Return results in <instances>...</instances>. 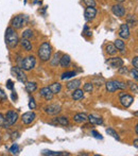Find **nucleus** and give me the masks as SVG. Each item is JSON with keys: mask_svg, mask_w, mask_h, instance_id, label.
<instances>
[{"mask_svg": "<svg viewBox=\"0 0 138 156\" xmlns=\"http://www.w3.org/2000/svg\"><path fill=\"white\" fill-rule=\"evenodd\" d=\"M73 121L77 122V123H83V122H86L87 121V115L84 114V113H80V114L74 115Z\"/></svg>", "mask_w": 138, "mask_h": 156, "instance_id": "16", "label": "nucleus"}, {"mask_svg": "<svg viewBox=\"0 0 138 156\" xmlns=\"http://www.w3.org/2000/svg\"><path fill=\"white\" fill-rule=\"evenodd\" d=\"M5 44L10 49H14L19 44L18 34L16 33L15 29H13L12 27H9L8 29L5 30Z\"/></svg>", "mask_w": 138, "mask_h": 156, "instance_id": "1", "label": "nucleus"}, {"mask_svg": "<svg viewBox=\"0 0 138 156\" xmlns=\"http://www.w3.org/2000/svg\"><path fill=\"white\" fill-rule=\"evenodd\" d=\"M91 135H93L95 138H97V139H102V138H103V137H102V136H101L100 133H98V132H97V131H95V130L91 131Z\"/></svg>", "mask_w": 138, "mask_h": 156, "instance_id": "39", "label": "nucleus"}, {"mask_svg": "<svg viewBox=\"0 0 138 156\" xmlns=\"http://www.w3.org/2000/svg\"><path fill=\"white\" fill-rule=\"evenodd\" d=\"M32 36H33V31H32L31 29L24 30V33H22V37H24V38H27V40H30Z\"/></svg>", "mask_w": 138, "mask_h": 156, "instance_id": "32", "label": "nucleus"}, {"mask_svg": "<svg viewBox=\"0 0 138 156\" xmlns=\"http://www.w3.org/2000/svg\"><path fill=\"white\" fill-rule=\"evenodd\" d=\"M62 111L61 106L58 104H50L45 107V111L49 115H58Z\"/></svg>", "mask_w": 138, "mask_h": 156, "instance_id": "11", "label": "nucleus"}, {"mask_svg": "<svg viewBox=\"0 0 138 156\" xmlns=\"http://www.w3.org/2000/svg\"><path fill=\"white\" fill-rule=\"evenodd\" d=\"M93 86L91 83H86V84L83 86V90L86 91V93H90V91H93Z\"/></svg>", "mask_w": 138, "mask_h": 156, "instance_id": "34", "label": "nucleus"}, {"mask_svg": "<svg viewBox=\"0 0 138 156\" xmlns=\"http://www.w3.org/2000/svg\"><path fill=\"white\" fill-rule=\"evenodd\" d=\"M119 36L123 40H127L130 37V28L127 26L126 24H122L120 26V29H119Z\"/></svg>", "mask_w": 138, "mask_h": 156, "instance_id": "10", "label": "nucleus"}, {"mask_svg": "<svg viewBox=\"0 0 138 156\" xmlns=\"http://www.w3.org/2000/svg\"><path fill=\"white\" fill-rule=\"evenodd\" d=\"M12 97H13V99H16V98H17V96H16V93H13V96H12Z\"/></svg>", "mask_w": 138, "mask_h": 156, "instance_id": "50", "label": "nucleus"}, {"mask_svg": "<svg viewBox=\"0 0 138 156\" xmlns=\"http://www.w3.org/2000/svg\"><path fill=\"white\" fill-rule=\"evenodd\" d=\"M55 122L58 124H61V125H68V119L66 117H58L55 118Z\"/></svg>", "mask_w": 138, "mask_h": 156, "instance_id": "29", "label": "nucleus"}, {"mask_svg": "<svg viewBox=\"0 0 138 156\" xmlns=\"http://www.w3.org/2000/svg\"><path fill=\"white\" fill-rule=\"evenodd\" d=\"M105 50H106V53H107V54H109V55H114V54H116V53H117L116 47H115L114 45H111V44L106 45Z\"/></svg>", "mask_w": 138, "mask_h": 156, "instance_id": "25", "label": "nucleus"}, {"mask_svg": "<svg viewBox=\"0 0 138 156\" xmlns=\"http://www.w3.org/2000/svg\"><path fill=\"white\" fill-rule=\"evenodd\" d=\"M73 75H75V72L74 71H67V72H64V73L62 74L61 79L66 80V79H69V78H72Z\"/></svg>", "mask_w": 138, "mask_h": 156, "instance_id": "33", "label": "nucleus"}, {"mask_svg": "<svg viewBox=\"0 0 138 156\" xmlns=\"http://www.w3.org/2000/svg\"><path fill=\"white\" fill-rule=\"evenodd\" d=\"M134 146H135L136 149L138 148V139H135V141H134Z\"/></svg>", "mask_w": 138, "mask_h": 156, "instance_id": "47", "label": "nucleus"}, {"mask_svg": "<svg viewBox=\"0 0 138 156\" xmlns=\"http://www.w3.org/2000/svg\"><path fill=\"white\" fill-rule=\"evenodd\" d=\"M120 74H126L127 73V68L126 67H119V70H118Z\"/></svg>", "mask_w": 138, "mask_h": 156, "instance_id": "42", "label": "nucleus"}, {"mask_svg": "<svg viewBox=\"0 0 138 156\" xmlns=\"http://www.w3.org/2000/svg\"><path fill=\"white\" fill-rule=\"evenodd\" d=\"M114 46L116 47V49L120 52H124V49H125V45H124V42H122L121 40H116L114 42Z\"/></svg>", "mask_w": 138, "mask_h": 156, "instance_id": "22", "label": "nucleus"}, {"mask_svg": "<svg viewBox=\"0 0 138 156\" xmlns=\"http://www.w3.org/2000/svg\"><path fill=\"white\" fill-rule=\"evenodd\" d=\"M35 64H36V58L33 55H29L24 58L20 63V68L29 71L31 69H33L35 67Z\"/></svg>", "mask_w": 138, "mask_h": 156, "instance_id": "3", "label": "nucleus"}, {"mask_svg": "<svg viewBox=\"0 0 138 156\" xmlns=\"http://www.w3.org/2000/svg\"><path fill=\"white\" fill-rule=\"evenodd\" d=\"M132 64H133V66H134V68L138 69V58L137 56H135V58H133Z\"/></svg>", "mask_w": 138, "mask_h": 156, "instance_id": "43", "label": "nucleus"}, {"mask_svg": "<svg viewBox=\"0 0 138 156\" xmlns=\"http://www.w3.org/2000/svg\"><path fill=\"white\" fill-rule=\"evenodd\" d=\"M83 97H84V93H83V90L79 89V88H77V89L73 90V93H72V99H73L74 101L80 100V99H82Z\"/></svg>", "mask_w": 138, "mask_h": 156, "instance_id": "21", "label": "nucleus"}, {"mask_svg": "<svg viewBox=\"0 0 138 156\" xmlns=\"http://www.w3.org/2000/svg\"><path fill=\"white\" fill-rule=\"evenodd\" d=\"M49 89H50L51 93L54 95V93H58L62 89V85L60 83H53L49 86Z\"/></svg>", "mask_w": 138, "mask_h": 156, "instance_id": "20", "label": "nucleus"}, {"mask_svg": "<svg viewBox=\"0 0 138 156\" xmlns=\"http://www.w3.org/2000/svg\"><path fill=\"white\" fill-rule=\"evenodd\" d=\"M87 120L91 123V124H102V123H103V120L101 119V118L93 116V115L87 116Z\"/></svg>", "mask_w": 138, "mask_h": 156, "instance_id": "19", "label": "nucleus"}, {"mask_svg": "<svg viewBox=\"0 0 138 156\" xmlns=\"http://www.w3.org/2000/svg\"><path fill=\"white\" fill-rule=\"evenodd\" d=\"M12 72H14L20 83H26L27 82V75L24 72V69H21L20 67H13L12 68Z\"/></svg>", "mask_w": 138, "mask_h": 156, "instance_id": "7", "label": "nucleus"}, {"mask_svg": "<svg viewBox=\"0 0 138 156\" xmlns=\"http://www.w3.org/2000/svg\"><path fill=\"white\" fill-rule=\"evenodd\" d=\"M27 20V16L26 15H22V14H19V15L15 16L12 21H11V27L15 30H19L22 28V26L24 24Z\"/></svg>", "mask_w": 138, "mask_h": 156, "instance_id": "4", "label": "nucleus"}, {"mask_svg": "<svg viewBox=\"0 0 138 156\" xmlns=\"http://www.w3.org/2000/svg\"><path fill=\"white\" fill-rule=\"evenodd\" d=\"M134 102V97L131 95H127V93H120V103L123 107L127 109L130 107L131 105Z\"/></svg>", "mask_w": 138, "mask_h": 156, "instance_id": "6", "label": "nucleus"}, {"mask_svg": "<svg viewBox=\"0 0 138 156\" xmlns=\"http://www.w3.org/2000/svg\"><path fill=\"white\" fill-rule=\"evenodd\" d=\"M115 86H116L117 89H126L127 88V85L125 84L124 82H121V81H118V80H113Z\"/></svg>", "mask_w": 138, "mask_h": 156, "instance_id": "26", "label": "nucleus"}, {"mask_svg": "<svg viewBox=\"0 0 138 156\" xmlns=\"http://www.w3.org/2000/svg\"><path fill=\"white\" fill-rule=\"evenodd\" d=\"M40 95L42 96V97H44V98H45L47 101L52 100V98H53V93L50 91L49 87H44V88H42V89H40Z\"/></svg>", "mask_w": 138, "mask_h": 156, "instance_id": "14", "label": "nucleus"}, {"mask_svg": "<svg viewBox=\"0 0 138 156\" xmlns=\"http://www.w3.org/2000/svg\"><path fill=\"white\" fill-rule=\"evenodd\" d=\"M60 53H54V55H53V58H50V64H51V66H58V64H60Z\"/></svg>", "mask_w": 138, "mask_h": 156, "instance_id": "24", "label": "nucleus"}, {"mask_svg": "<svg viewBox=\"0 0 138 156\" xmlns=\"http://www.w3.org/2000/svg\"><path fill=\"white\" fill-rule=\"evenodd\" d=\"M130 74H131V77H132L133 79L137 81V80H138V69L133 68L132 70L130 71Z\"/></svg>", "mask_w": 138, "mask_h": 156, "instance_id": "36", "label": "nucleus"}, {"mask_svg": "<svg viewBox=\"0 0 138 156\" xmlns=\"http://www.w3.org/2000/svg\"><path fill=\"white\" fill-rule=\"evenodd\" d=\"M70 61H71L70 56H69L68 54H64V55L60 58V65H61V67L65 68V67H67L69 64H70Z\"/></svg>", "mask_w": 138, "mask_h": 156, "instance_id": "18", "label": "nucleus"}, {"mask_svg": "<svg viewBox=\"0 0 138 156\" xmlns=\"http://www.w3.org/2000/svg\"><path fill=\"white\" fill-rule=\"evenodd\" d=\"M83 33H84V35L85 36H91V31H89V30H87V28H85V31L83 32Z\"/></svg>", "mask_w": 138, "mask_h": 156, "instance_id": "44", "label": "nucleus"}, {"mask_svg": "<svg viewBox=\"0 0 138 156\" xmlns=\"http://www.w3.org/2000/svg\"><path fill=\"white\" fill-rule=\"evenodd\" d=\"M6 86H8L9 89H13V82H12L11 80H9V81H8V85H6Z\"/></svg>", "mask_w": 138, "mask_h": 156, "instance_id": "45", "label": "nucleus"}, {"mask_svg": "<svg viewBox=\"0 0 138 156\" xmlns=\"http://www.w3.org/2000/svg\"><path fill=\"white\" fill-rule=\"evenodd\" d=\"M111 12L117 17H123L125 15V9L121 4H115L111 6Z\"/></svg>", "mask_w": 138, "mask_h": 156, "instance_id": "9", "label": "nucleus"}, {"mask_svg": "<svg viewBox=\"0 0 138 156\" xmlns=\"http://www.w3.org/2000/svg\"><path fill=\"white\" fill-rule=\"evenodd\" d=\"M106 133L109 134V135H111V137H114L115 139H117V140H119V136H118V134H117V132L114 130V129H106Z\"/></svg>", "mask_w": 138, "mask_h": 156, "instance_id": "31", "label": "nucleus"}, {"mask_svg": "<svg viewBox=\"0 0 138 156\" xmlns=\"http://www.w3.org/2000/svg\"><path fill=\"white\" fill-rule=\"evenodd\" d=\"M97 15V10L95 9V6H87L86 10L84 12V16L86 20H91L93 19Z\"/></svg>", "mask_w": 138, "mask_h": 156, "instance_id": "12", "label": "nucleus"}, {"mask_svg": "<svg viewBox=\"0 0 138 156\" xmlns=\"http://www.w3.org/2000/svg\"><path fill=\"white\" fill-rule=\"evenodd\" d=\"M37 54H38V58H40V61L42 62L49 61L51 58V54H52V47H51V45L48 42H42L40 47L38 48Z\"/></svg>", "mask_w": 138, "mask_h": 156, "instance_id": "2", "label": "nucleus"}, {"mask_svg": "<svg viewBox=\"0 0 138 156\" xmlns=\"http://www.w3.org/2000/svg\"><path fill=\"white\" fill-rule=\"evenodd\" d=\"M35 118H36V115L33 111H28V113H24L21 116V121H22L24 124H30V123L34 121Z\"/></svg>", "mask_w": 138, "mask_h": 156, "instance_id": "8", "label": "nucleus"}, {"mask_svg": "<svg viewBox=\"0 0 138 156\" xmlns=\"http://www.w3.org/2000/svg\"><path fill=\"white\" fill-rule=\"evenodd\" d=\"M106 63L111 65V67H114V68H119V67L123 66V61L120 58H111L109 61H106Z\"/></svg>", "mask_w": 138, "mask_h": 156, "instance_id": "13", "label": "nucleus"}, {"mask_svg": "<svg viewBox=\"0 0 138 156\" xmlns=\"http://www.w3.org/2000/svg\"><path fill=\"white\" fill-rule=\"evenodd\" d=\"M105 87H106V90L109 91V93H115L117 90L116 86H115L114 82L113 81H109V82L105 84Z\"/></svg>", "mask_w": 138, "mask_h": 156, "instance_id": "27", "label": "nucleus"}, {"mask_svg": "<svg viewBox=\"0 0 138 156\" xmlns=\"http://www.w3.org/2000/svg\"><path fill=\"white\" fill-rule=\"evenodd\" d=\"M135 132H136V134H138V125L135 127Z\"/></svg>", "mask_w": 138, "mask_h": 156, "instance_id": "48", "label": "nucleus"}, {"mask_svg": "<svg viewBox=\"0 0 138 156\" xmlns=\"http://www.w3.org/2000/svg\"><path fill=\"white\" fill-rule=\"evenodd\" d=\"M18 150H19V148H18V144H17V143H14L13 146H12V148L10 149V151L12 154H17L18 153Z\"/></svg>", "mask_w": 138, "mask_h": 156, "instance_id": "37", "label": "nucleus"}, {"mask_svg": "<svg viewBox=\"0 0 138 156\" xmlns=\"http://www.w3.org/2000/svg\"><path fill=\"white\" fill-rule=\"evenodd\" d=\"M37 89V85L34 82H26V90L28 93H34Z\"/></svg>", "mask_w": 138, "mask_h": 156, "instance_id": "23", "label": "nucleus"}, {"mask_svg": "<svg viewBox=\"0 0 138 156\" xmlns=\"http://www.w3.org/2000/svg\"><path fill=\"white\" fill-rule=\"evenodd\" d=\"M6 98H8V97H6V93H5L2 89H0V101H5Z\"/></svg>", "mask_w": 138, "mask_h": 156, "instance_id": "40", "label": "nucleus"}, {"mask_svg": "<svg viewBox=\"0 0 138 156\" xmlns=\"http://www.w3.org/2000/svg\"><path fill=\"white\" fill-rule=\"evenodd\" d=\"M42 155H50V156H56V155H69L68 153H61V152H54V151H49V150H44L42 152Z\"/></svg>", "mask_w": 138, "mask_h": 156, "instance_id": "28", "label": "nucleus"}, {"mask_svg": "<svg viewBox=\"0 0 138 156\" xmlns=\"http://www.w3.org/2000/svg\"><path fill=\"white\" fill-rule=\"evenodd\" d=\"M3 122H4V117L0 114V127H1V125H3Z\"/></svg>", "mask_w": 138, "mask_h": 156, "instance_id": "46", "label": "nucleus"}, {"mask_svg": "<svg viewBox=\"0 0 138 156\" xmlns=\"http://www.w3.org/2000/svg\"><path fill=\"white\" fill-rule=\"evenodd\" d=\"M29 107H30V109H35V107H36V104H35V102H34V99L32 98V99H30V102H29Z\"/></svg>", "mask_w": 138, "mask_h": 156, "instance_id": "41", "label": "nucleus"}, {"mask_svg": "<svg viewBox=\"0 0 138 156\" xmlns=\"http://www.w3.org/2000/svg\"><path fill=\"white\" fill-rule=\"evenodd\" d=\"M80 85H81V80L74 79V80H72V81H70V82L67 83V88L70 90H74V89H77V88H79Z\"/></svg>", "mask_w": 138, "mask_h": 156, "instance_id": "15", "label": "nucleus"}, {"mask_svg": "<svg viewBox=\"0 0 138 156\" xmlns=\"http://www.w3.org/2000/svg\"><path fill=\"white\" fill-rule=\"evenodd\" d=\"M117 2H119V3H121V2H124L125 0H116Z\"/></svg>", "mask_w": 138, "mask_h": 156, "instance_id": "49", "label": "nucleus"}, {"mask_svg": "<svg viewBox=\"0 0 138 156\" xmlns=\"http://www.w3.org/2000/svg\"><path fill=\"white\" fill-rule=\"evenodd\" d=\"M126 85L129 86V87H130L131 91H133V93H138V86H137V84H136V83L132 82V81H129Z\"/></svg>", "mask_w": 138, "mask_h": 156, "instance_id": "30", "label": "nucleus"}, {"mask_svg": "<svg viewBox=\"0 0 138 156\" xmlns=\"http://www.w3.org/2000/svg\"><path fill=\"white\" fill-rule=\"evenodd\" d=\"M131 24L132 27H135L136 26V20L134 19V16H133V15H129V17H127V24Z\"/></svg>", "mask_w": 138, "mask_h": 156, "instance_id": "35", "label": "nucleus"}, {"mask_svg": "<svg viewBox=\"0 0 138 156\" xmlns=\"http://www.w3.org/2000/svg\"><path fill=\"white\" fill-rule=\"evenodd\" d=\"M83 2L87 5V6H95L96 5L95 0H83Z\"/></svg>", "mask_w": 138, "mask_h": 156, "instance_id": "38", "label": "nucleus"}, {"mask_svg": "<svg viewBox=\"0 0 138 156\" xmlns=\"http://www.w3.org/2000/svg\"><path fill=\"white\" fill-rule=\"evenodd\" d=\"M17 120H18V114L14 111H9L8 113H6V115H5L3 127H9L10 125H13Z\"/></svg>", "mask_w": 138, "mask_h": 156, "instance_id": "5", "label": "nucleus"}, {"mask_svg": "<svg viewBox=\"0 0 138 156\" xmlns=\"http://www.w3.org/2000/svg\"><path fill=\"white\" fill-rule=\"evenodd\" d=\"M20 42V46L22 47V49L26 51H31L32 50V44L29 42V40H27V38H21V40H19Z\"/></svg>", "mask_w": 138, "mask_h": 156, "instance_id": "17", "label": "nucleus"}]
</instances>
